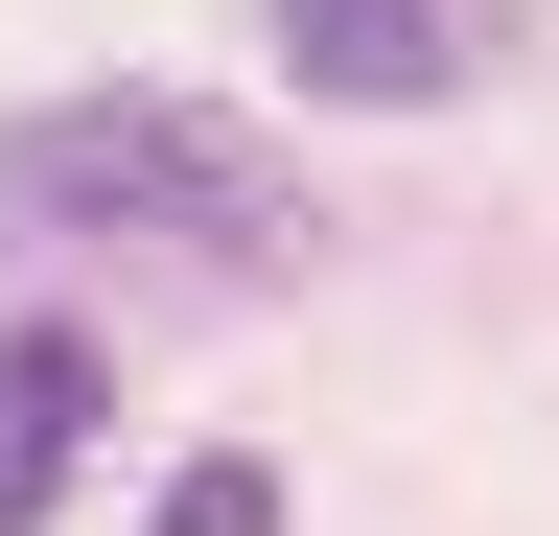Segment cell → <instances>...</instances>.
Here are the masks:
<instances>
[{"label":"cell","mask_w":559,"mask_h":536,"mask_svg":"<svg viewBox=\"0 0 559 536\" xmlns=\"http://www.w3.org/2000/svg\"><path fill=\"white\" fill-rule=\"evenodd\" d=\"M47 234H140V257H210V281H304V187H280L234 117L187 94H47L0 117V257Z\"/></svg>","instance_id":"cell-1"},{"label":"cell","mask_w":559,"mask_h":536,"mask_svg":"<svg viewBox=\"0 0 559 536\" xmlns=\"http://www.w3.org/2000/svg\"><path fill=\"white\" fill-rule=\"evenodd\" d=\"M536 47V0H280V94L326 117H443Z\"/></svg>","instance_id":"cell-2"},{"label":"cell","mask_w":559,"mask_h":536,"mask_svg":"<svg viewBox=\"0 0 559 536\" xmlns=\"http://www.w3.org/2000/svg\"><path fill=\"white\" fill-rule=\"evenodd\" d=\"M94 326H70V303H24V326H0V536H24L47 490H70V443H94Z\"/></svg>","instance_id":"cell-3"},{"label":"cell","mask_w":559,"mask_h":536,"mask_svg":"<svg viewBox=\"0 0 559 536\" xmlns=\"http://www.w3.org/2000/svg\"><path fill=\"white\" fill-rule=\"evenodd\" d=\"M164 536H280V466H257V443H210V466H164Z\"/></svg>","instance_id":"cell-4"}]
</instances>
